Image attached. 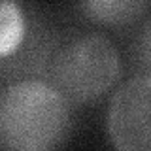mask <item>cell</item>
<instances>
[{
  "instance_id": "6da1fadb",
  "label": "cell",
  "mask_w": 151,
  "mask_h": 151,
  "mask_svg": "<svg viewBox=\"0 0 151 151\" xmlns=\"http://www.w3.org/2000/svg\"><path fill=\"white\" fill-rule=\"evenodd\" d=\"M70 130L72 106L47 81L25 79L0 91V149H57Z\"/></svg>"
},
{
  "instance_id": "7a4b0ae2",
  "label": "cell",
  "mask_w": 151,
  "mask_h": 151,
  "mask_svg": "<svg viewBox=\"0 0 151 151\" xmlns=\"http://www.w3.org/2000/svg\"><path fill=\"white\" fill-rule=\"evenodd\" d=\"M47 83L70 106L98 100L115 85L121 74L117 47L104 34H81L51 57Z\"/></svg>"
},
{
  "instance_id": "3957f363",
  "label": "cell",
  "mask_w": 151,
  "mask_h": 151,
  "mask_svg": "<svg viewBox=\"0 0 151 151\" xmlns=\"http://www.w3.org/2000/svg\"><path fill=\"white\" fill-rule=\"evenodd\" d=\"M151 78L140 74L115 91L108 110V134L121 151H149L151 147Z\"/></svg>"
},
{
  "instance_id": "277c9868",
  "label": "cell",
  "mask_w": 151,
  "mask_h": 151,
  "mask_svg": "<svg viewBox=\"0 0 151 151\" xmlns=\"http://www.w3.org/2000/svg\"><path fill=\"white\" fill-rule=\"evenodd\" d=\"M89 21L106 27H127L147 12L149 0H78Z\"/></svg>"
},
{
  "instance_id": "5b68a950",
  "label": "cell",
  "mask_w": 151,
  "mask_h": 151,
  "mask_svg": "<svg viewBox=\"0 0 151 151\" xmlns=\"http://www.w3.org/2000/svg\"><path fill=\"white\" fill-rule=\"evenodd\" d=\"M25 13L15 0H0V57L13 55L25 40Z\"/></svg>"
}]
</instances>
